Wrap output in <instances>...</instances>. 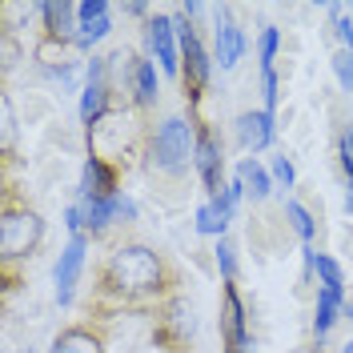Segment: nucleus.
Masks as SVG:
<instances>
[{
    "label": "nucleus",
    "instance_id": "1",
    "mask_svg": "<svg viewBox=\"0 0 353 353\" xmlns=\"http://www.w3.org/2000/svg\"><path fill=\"white\" fill-rule=\"evenodd\" d=\"M181 293V269L153 245L125 241L92 269L88 309H149Z\"/></svg>",
    "mask_w": 353,
    "mask_h": 353
},
{
    "label": "nucleus",
    "instance_id": "2",
    "mask_svg": "<svg viewBox=\"0 0 353 353\" xmlns=\"http://www.w3.org/2000/svg\"><path fill=\"white\" fill-rule=\"evenodd\" d=\"M44 241V217L28 205L21 189L12 181H4L0 193V273H4V289L21 285V265L37 257Z\"/></svg>",
    "mask_w": 353,
    "mask_h": 353
},
{
    "label": "nucleus",
    "instance_id": "3",
    "mask_svg": "<svg viewBox=\"0 0 353 353\" xmlns=\"http://www.w3.org/2000/svg\"><path fill=\"white\" fill-rule=\"evenodd\" d=\"M193 153H197V129L189 117H165L157 129H149L145 137V157H141V169L153 176V181H169V185H185V176L193 173Z\"/></svg>",
    "mask_w": 353,
    "mask_h": 353
},
{
    "label": "nucleus",
    "instance_id": "4",
    "mask_svg": "<svg viewBox=\"0 0 353 353\" xmlns=\"http://www.w3.org/2000/svg\"><path fill=\"white\" fill-rule=\"evenodd\" d=\"M173 24H176V41H181V97L189 105V117H201V101H205L209 77H213V52L205 48L197 24L181 8H173Z\"/></svg>",
    "mask_w": 353,
    "mask_h": 353
},
{
    "label": "nucleus",
    "instance_id": "5",
    "mask_svg": "<svg viewBox=\"0 0 353 353\" xmlns=\"http://www.w3.org/2000/svg\"><path fill=\"white\" fill-rule=\"evenodd\" d=\"M189 121H193V129H197L193 169H197L201 189H205V201H213V197H221V189L229 185V181H225V149H221L217 132H213V125H209L205 117H189Z\"/></svg>",
    "mask_w": 353,
    "mask_h": 353
},
{
    "label": "nucleus",
    "instance_id": "6",
    "mask_svg": "<svg viewBox=\"0 0 353 353\" xmlns=\"http://www.w3.org/2000/svg\"><path fill=\"white\" fill-rule=\"evenodd\" d=\"M217 330H221V353L241 350L253 341L249 333V313H245L241 289L237 281H221V313H217Z\"/></svg>",
    "mask_w": 353,
    "mask_h": 353
},
{
    "label": "nucleus",
    "instance_id": "7",
    "mask_svg": "<svg viewBox=\"0 0 353 353\" xmlns=\"http://www.w3.org/2000/svg\"><path fill=\"white\" fill-rule=\"evenodd\" d=\"M88 245L92 237H68V245L61 249V257H57V269H52V285H57V305L68 309L72 305V297H77V285H81V273H85L88 265Z\"/></svg>",
    "mask_w": 353,
    "mask_h": 353
},
{
    "label": "nucleus",
    "instance_id": "8",
    "mask_svg": "<svg viewBox=\"0 0 353 353\" xmlns=\"http://www.w3.org/2000/svg\"><path fill=\"white\" fill-rule=\"evenodd\" d=\"M145 41H149V57L165 77L181 81V41H176V24L169 12H153V21L145 24Z\"/></svg>",
    "mask_w": 353,
    "mask_h": 353
},
{
    "label": "nucleus",
    "instance_id": "9",
    "mask_svg": "<svg viewBox=\"0 0 353 353\" xmlns=\"http://www.w3.org/2000/svg\"><path fill=\"white\" fill-rule=\"evenodd\" d=\"M245 48H249L245 28L229 17V8H217V24H213V65L221 72H233V68L241 65Z\"/></svg>",
    "mask_w": 353,
    "mask_h": 353
},
{
    "label": "nucleus",
    "instance_id": "10",
    "mask_svg": "<svg viewBox=\"0 0 353 353\" xmlns=\"http://www.w3.org/2000/svg\"><path fill=\"white\" fill-rule=\"evenodd\" d=\"M237 145H241L245 157H257L265 153L273 141H277V117H269L265 109H245L237 117Z\"/></svg>",
    "mask_w": 353,
    "mask_h": 353
},
{
    "label": "nucleus",
    "instance_id": "11",
    "mask_svg": "<svg viewBox=\"0 0 353 353\" xmlns=\"http://www.w3.org/2000/svg\"><path fill=\"white\" fill-rule=\"evenodd\" d=\"M81 12V32H77V52L92 57V48L112 32V4L109 0H81L77 4Z\"/></svg>",
    "mask_w": 353,
    "mask_h": 353
},
{
    "label": "nucleus",
    "instance_id": "12",
    "mask_svg": "<svg viewBox=\"0 0 353 353\" xmlns=\"http://www.w3.org/2000/svg\"><path fill=\"white\" fill-rule=\"evenodd\" d=\"M77 32H81V12L72 0H48L41 4V37L65 41L77 48Z\"/></svg>",
    "mask_w": 353,
    "mask_h": 353
},
{
    "label": "nucleus",
    "instance_id": "13",
    "mask_svg": "<svg viewBox=\"0 0 353 353\" xmlns=\"http://www.w3.org/2000/svg\"><path fill=\"white\" fill-rule=\"evenodd\" d=\"M117 193H125L121 189V173L112 169L109 161H101V157H85L77 197H117Z\"/></svg>",
    "mask_w": 353,
    "mask_h": 353
},
{
    "label": "nucleus",
    "instance_id": "14",
    "mask_svg": "<svg viewBox=\"0 0 353 353\" xmlns=\"http://www.w3.org/2000/svg\"><path fill=\"white\" fill-rule=\"evenodd\" d=\"M345 305H350V293L345 289H317V301H313V341L321 345L333 333V325L345 317Z\"/></svg>",
    "mask_w": 353,
    "mask_h": 353
},
{
    "label": "nucleus",
    "instance_id": "15",
    "mask_svg": "<svg viewBox=\"0 0 353 353\" xmlns=\"http://www.w3.org/2000/svg\"><path fill=\"white\" fill-rule=\"evenodd\" d=\"M117 197H77V209H81V221H85V237L101 241L117 225Z\"/></svg>",
    "mask_w": 353,
    "mask_h": 353
},
{
    "label": "nucleus",
    "instance_id": "16",
    "mask_svg": "<svg viewBox=\"0 0 353 353\" xmlns=\"http://www.w3.org/2000/svg\"><path fill=\"white\" fill-rule=\"evenodd\" d=\"M157 97H161V81H157V61L145 57L137 77H132V88H129V105L132 112H153L157 109Z\"/></svg>",
    "mask_w": 353,
    "mask_h": 353
},
{
    "label": "nucleus",
    "instance_id": "17",
    "mask_svg": "<svg viewBox=\"0 0 353 353\" xmlns=\"http://www.w3.org/2000/svg\"><path fill=\"white\" fill-rule=\"evenodd\" d=\"M52 345L61 353H109V337L92 325H65Z\"/></svg>",
    "mask_w": 353,
    "mask_h": 353
},
{
    "label": "nucleus",
    "instance_id": "18",
    "mask_svg": "<svg viewBox=\"0 0 353 353\" xmlns=\"http://www.w3.org/2000/svg\"><path fill=\"white\" fill-rule=\"evenodd\" d=\"M233 176L245 185V197H253L257 205L273 197V173L265 169L257 157H241V161H237V169H233Z\"/></svg>",
    "mask_w": 353,
    "mask_h": 353
},
{
    "label": "nucleus",
    "instance_id": "19",
    "mask_svg": "<svg viewBox=\"0 0 353 353\" xmlns=\"http://www.w3.org/2000/svg\"><path fill=\"white\" fill-rule=\"evenodd\" d=\"M109 109H117L112 85H85L81 88V125H85V129H92Z\"/></svg>",
    "mask_w": 353,
    "mask_h": 353
},
{
    "label": "nucleus",
    "instance_id": "20",
    "mask_svg": "<svg viewBox=\"0 0 353 353\" xmlns=\"http://www.w3.org/2000/svg\"><path fill=\"white\" fill-rule=\"evenodd\" d=\"M0 157H4V173H12L17 165V112H12V97H0Z\"/></svg>",
    "mask_w": 353,
    "mask_h": 353
},
{
    "label": "nucleus",
    "instance_id": "21",
    "mask_svg": "<svg viewBox=\"0 0 353 353\" xmlns=\"http://www.w3.org/2000/svg\"><path fill=\"white\" fill-rule=\"evenodd\" d=\"M281 217H285V229H293L305 245H313V237H317V221L309 217V209L301 205V201L285 197V201H281Z\"/></svg>",
    "mask_w": 353,
    "mask_h": 353
},
{
    "label": "nucleus",
    "instance_id": "22",
    "mask_svg": "<svg viewBox=\"0 0 353 353\" xmlns=\"http://www.w3.org/2000/svg\"><path fill=\"white\" fill-rule=\"evenodd\" d=\"M313 273H317V285L321 289H345V269L337 265V257L321 253L317 249V261H313Z\"/></svg>",
    "mask_w": 353,
    "mask_h": 353
},
{
    "label": "nucleus",
    "instance_id": "23",
    "mask_svg": "<svg viewBox=\"0 0 353 353\" xmlns=\"http://www.w3.org/2000/svg\"><path fill=\"white\" fill-rule=\"evenodd\" d=\"M277 48H281V28H277V24H265L261 37H257V65L273 68V61H277Z\"/></svg>",
    "mask_w": 353,
    "mask_h": 353
},
{
    "label": "nucleus",
    "instance_id": "24",
    "mask_svg": "<svg viewBox=\"0 0 353 353\" xmlns=\"http://www.w3.org/2000/svg\"><path fill=\"white\" fill-rule=\"evenodd\" d=\"M213 261H217V269H221V281H237V245H233V237H221L217 241Z\"/></svg>",
    "mask_w": 353,
    "mask_h": 353
},
{
    "label": "nucleus",
    "instance_id": "25",
    "mask_svg": "<svg viewBox=\"0 0 353 353\" xmlns=\"http://www.w3.org/2000/svg\"><path fill=\"white\" fill-rule=\"evenodd\" d=\"M0 68H4V77L12 72V68L21 65V57H24V48H21V41H17V32H12V24H4L0 28Z\"/></svg>",
    "mask_w": 353,
    "mask_h": 353
},
{
    "label": "nucleus",
    "instance_id": "26",
    "mask_svg": "<svg viewBox=\"0 0 353 353\" xmlns=\"http://www.w3.org/2000/svg\"><path fill=\"white\" fill-rule=\"evenodd\" d=\"M261 109L269 117H277V101H281V81H277V68H261Z\"/></svg>",
    "mask_w": 353,
    "mask_h": 353
},
{
    "label": "nucleus",
    "instance_id": "27",
    "mask_svg": "<svg viewBox=\"0 0 353 353\" xmlns=\"http://www.w3.org/2000/svg\"><path fill=\"white\" fill-rule=\"evenodd\" d=\"M330 65H333V77H337L341 92H353V52L350 48H337L330 57Z\"/></svg>",
    "mask_w": 353,
    "mask_h": 353
},
{
    "label": "nucleus",
    "instance_id": "28",
    "mask_svg": "<svg viewBox=\"0 0 353 353\" xmlns=\"http://www.w3.org/2000/svg\"><path fill=\"white\" fill-rule=\"evenodd\" d=\"M269 173H273V181H277L281 189H293V185H297V169H293V161H289L285 153L269 161Z\"/></svg>",
    "mask_w": 353,
    "mask_h": 353
},
{
    "label": "nucleus",
    "instance_id": "29",
    "mask_svg": "<svg viewBox=\"0 0 353 353\" xmlns=\"http://www.w3.org/2000/svg\"><path fill=\"white\" fill-rule=\"evenodd\" d=\"M337 37H341V48L353 52V17H345V21L337 24Z\"/></svg>",
    "mask_w": 353,
    "mask_h": 353
},
{
    "label": "nucleus",
    "instance_id": "30",
    "mask_svg": "<svg viewBox=\"0 0 353 353\" xmlns=\"http://www.w3.org/2000/svg\"><path fill=\"white\" fill-rule=\"evenodd\" d=\"M337 141H341V145H345V149L353 153V121L345 125V129H341V137H337Z\"/></svg>",
    "mask_w": 353,
    "mask_h": 353
},
{
    "label": "nucleus",
    "instance_id": "31",
    "mask_svg": "<svg viewBox=\"0 0 353 353\" xmlns=\"http://www.w3.org/2000/svg\"><path fill=\"white\" fill-rule=\"evenodd\" d=\"M341 353H353V337H350V341H345V345H341Z\"/></svg>",
    "mask_w": 353,
    "mask_h": 353
},
{
    "label": "nucleus",
    "instance_id": "32",
    "mask_svg": "<svg viewBox=\"0 0 353 353\" xmlns=\"http://www.w3.org/2000/svg\"><path fill=\"white\" fill-rule=\"evenodd\" d=\"M345 317H353V297H350V305H345Z\"/></svg>",
    "mask_w": 353,
    "mask_h": 353
},
{
    "label": "nucleus",
    "instance_id": "33",
    "mask_svg": "<svg viewBox=\"0 0 353 353\" xmlns=\"http://www.w3.org/2000/svg\"><path fill=\"white\" fill-rule=\"evenodd\" d=\"M48 353H61V350H57V345H52V350H48Z\"/></svg>",
    "mask_w": 353,
    "mask_h": 353
},
{
    "label": "nucleus",
    "instance_id": "34",
    "mask_svg": "<svg viewBox=\"0 0 353 353\" xmlns=\"http://www.w3.org/2000/svg\"><path fill=\"white\" fill-rule=\"evenodd\" d=\"M313 353H325V350H321V345H317V350H313Z\"/></svg>",
    "mask_w": 353,
    "mask_h": 353
}]
</instances>
